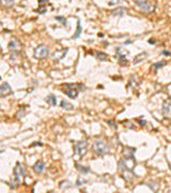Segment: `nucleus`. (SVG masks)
I'll return each instance as SVG.
<instances>
[{
	"mask_svg": "<svg viewBox=\"0 0 171 193\" xmlns=\"http://www.w3.org/2000/svg\"><path fill=\"white\" fill-rule=\"evenodd\" d=\"M62 88H68V90H64L65 95L70 99H76L78 97L79 90H85V86L83 84H64L62 85Z\"/></svg>",
	"mask_w": 171,
	"mask_h": 193,
	"instance_id": "obj_1",
	"label": "nucleus"
},
{
	"mask_svg": "<svg viewBox=\"0 0 171 193\" xmlns=\"http://www.w3.org/2000/svg\"><path fill=\"white\" fill-rule=\"evenodd\" d=\"M25 175V169L21 163H17L14 169V179L10 181V186L12 189H15L21 184V177Z\"/></svg>",
	"mask_w": 171,
	"mask_h": 193,
	"instance_id": "obj_2",
	"label": "nucleus"
},
{
	"mask_svg": "<svg viewBox=\"0 0 171 193\" xmlns=\"http://www.w3.org/2000/svg\"><path fill=\"white\" fill-rule=\"evenodd\" d=\"M48 54H49L48 48L46 47L44 44H41V45H38V47L34 50V52H33V57L36 58V59H43V58H46V57L48 56Z\"/></svg>",
	"mask_w": 171,
	"mask_h": 193,
	"instance_id": "obj_3",
	"label": "nucleus"
},
{
	"mask_svg": "<svg viewBox=\"0 0 171 193\" xmlns=\"http://www.w3.org/2000/svg\"><path fill=\"white\" fill-rule=\"evenodd\" d=\"M109 149V146L103 141H95L93 144V150L98 154H105Z\"/></svg>",
	"mask_w": 171,
	"mask_h": 193,
	"instance_id": "obj_4",
	"label": "nucleus"
},
{
	"mask_svg": "<svg viewBox=\"0 0 171 193\" xmlns=\"http://www.w3.org/2000/svg\"><path fill=\"white\" fill-rule=\"evenodd\" d=\"M74 150H75V154L80 156V157H83L88 150V142L87 141H80L74 146Z\"/></svg>",
	"mask_w": 171,
	"mask_h": 193,
	"instance_id": "obj_5",
	"label": "nucleus"
},
{
	"mask_svg": "<svg viewBox=\"0 0 171 193\" xmlns=\"http://www.w3.org/2000/svg\"><path fill=\"white\" fill-rule=\"evenodd\" d=\"M135 3L143 12H151L153 10V6L149 3L147 0H135Z\"/></svg>",
	"mask_w": 171,
	"mask_h": 193,
	"instance_id": "obj_6",
	"label": "nucleus"
},
{
	"mask_svg": "<svg viewBox=\"0 0 171 193\" xmlns=\"http://www.w3.org/2000/svg\"><path fill=\"white\" fill-rule=\"evenodd\" d=\"M12 88L8 83H3L1 86H0V97L1 98H6L8 95H12Z\"/></svg>",
	"mask_w": 171,
	"mask_h": 193,
	"instance_id": "obj_7",
	"label": "nucleus"
},
{
	"mask_svg": "<svg viewBox=\"0 0 171 193\" xmlns=\"http://www.w3.org/2000/svg\"><path fill=\"white\" fill-rule=\"evenodd\" d=\"M162 113L165 117H168L171 115V99H167L164 101L162 107Z\"/></svg>",
	"mask_w": 171,
	"mask_h": 193,
	"instance_id": "obj_8",
	"label": "nucleus"
},
{
	"mask_svg": "<svg viewBox=\"0 0 171 193\" xmlns=\"http://www.w3.org/2000/svg\"><path fill=\"white\" fill-rule=\"evenodd\" d=\"M134 152H135V149H134V148H128V147H125L124 150H123L124 159L134 160Z\"/></svg>",
	"mask_w": 171,
	"mask_h": 193,
	"instance_id": "obj_9",
	"label": "nucleus"
},
{
	"mask_svg": "<svg viewBox=\"0 0 171 193\" xmlns=\"http://www.w3.org/2000/svg\"><path fill=\"white\" fill-rule=\"evenodd\" d=\"M122 173V177H123L125 180H130L132 178H134L135 177V174H134L133 172H132V169H122L121 171Z\"/></svg>",
	"mask_w": 171,
	"mask_h": 193,
	"instance_id": "obj_10",
	"label": "nucleus"
},
{
	"mask_svg": "<svg viewBox=\"0 0 171 193\" xmlns=\"http://www.w3.org/2000/svg\"><path fill=\"white\" fill-rule=\"evenodd\" d=\"M66 53H68V48H64V50H62V51L55 52V53L53 54V57L55 58V60L59 61V60H61V59L64 58L65 55H66Z\"/></svg>",
	"mask_w": 171,
	"mask_h": 193,
	"instance_id": "obj_11",
	"label": "nucleus"
},
{
	"mask_svg": "<svg viewBox=\"0 0 171 193\" xmlns=\"http://www.w3.org/2000/svg\"><path fill=\"white\" fill-rule=\"evenodd\" d=\"M147 57V54L145 53V52H143V53H140V54H138L137 56L134 58V61H133V63L134 65H137V63H140V62H142L143 60H145V58Z\"/></svg>",
	"mask_w": 171,
	"mask_h": 193,
	"instance_id": "obj_12",
	"label": "nucleus"
},
{
	"mask_svg": "<svg viewBox=\"0 0 171 193\" xmlns=\"http://www.w3.org/2000/svg\"><path fill=\"white\" fill-rule=\"evenodd\" d=\"M44 169H45V163L44 162H42V161L36 162V163L34 164V166H33V171L36 173H38V174H41V173L44 171Z\"/></svg>",
	"mask_w": 171,
	"mask_h": 193,
	"instance_id": "obj_13",
	"label": "nucleus"
},
{
	"mask_svg": "<svg viewBox=\"0 0 171 193\" xmlns=\"http://www.w3.org/2000/svg\"><path fill=\"white\" fill-rule=\"evenodd\" d=\"M94 55L98 60H100V61H106V60L108 59V55L103 53V52H96Z\"/></svg>",
	"mask_w": 171,
	"mask_h": 193,
	"instance_id": "obj_14",
	"label": "nucleus"
},
{
	"mask_svg": "<svg viewBox=\"0 0 171 193\" xmlns=\"http://www.w3.org/2000/svg\"><path fill=\"white\" fill-rule=\"evenodd\" d=\"M126 12V8H118L115 9V11H112V15L115 16H123Z\"/></svg>",
	"mask_w": 171,
	"mask_h": 193,
	"instance_id": "obj_15",
	"label": "nucleus"
},
{
	"mask_svg": "<svg viewBox=\"0 0 171 193\" xmlns=\"http://www.w3.org/2000/svg\"><path fill=\"white\" fill-rule=\"evenodd\" d=\"M45 101L47 102V103L49 104V105H56V104H57V98H56V95H49L48 97H46Z\"/></svg>",
	"mask_w": 171,
	"mask_h": 193,
	"instance_id": "obj_16",
	"label": "nucleus"
},
{
	"mask_svg": "<svg viewBox=\"0 0 171 193\" xmlns=\"http://www.w3.org/2000/svg\"><path fill=\"white\" fill-rule=\"evenodd\" d=\"M81 25H80V21L78 19L77 21V29H76V32H75V34L73 36V39H77V38H79V36H80V33H81Z\"/></svg>",
	"mask_w": 171,
	"mask_h": 193,
	"instance_id": "obj_17",
	"label": "nucleus"
},
{
	"mask_svg": "<svg viewBox=\"0 0 171 193\" xmlns=\"http://www.w3.org/2000/svg\"><path fill=\"white\" fill-rule=\"evenodd\" d=\"M75 166H76V169L81 173H89L90 172V169H89L88 166H83V165H80L79 163H76Z\"/></svg>",
	"mask_w": 171,
	"mask_h": 193,
	"instance_id": "obj_18",
	"label": "nucleus"
},
{
	"mask_svg": "<svg viewBox=\"0 0 171 193\" xmlns=\"http://www.w3.org/2000/svg\"><path fill=\"white\" fill-rule=\"evenodd\" d=\"M166 65H167V61H159V62L154 63V65H152V69H153V70H158V69L162 68V67Z\"/></svg>",
	"mask_w": 171,
	"mask_h": 193,
	"instance_id": "obj_19",
	"label": "nucleus"
},
{
	"mask_svg": "<svg viewBox=\"0 0 171 193\" xmlns=\"http://www.w3.org/2000/svg\"><path fill=\"white\" fill-rule=\"evenodd\" d=\"M60 106H61L62 108H64V110H73V105L68 103V102H65V101H61Z\"/></svg>",
	"mask_w": 171,
	"mask_h": 193,
	"instance_id": "obj_20",
	"label": "nucleus"
},
{
	"mask_svg": "<svg viewBox=\"0 0 171 193\" xmlns=\"http://www.w3.org/2000/svg\"><path fill=\"white\" fill-rule=\"evenodd\" d=\"M55 19H56V21H58L59 23H61L63 26H66V18L63 17V16H56V17H55Z\"/></svg>",
	"mask_w": 171,
	"mask_h": 193,
	"instance_id": "obj_21",
	"label": "nucleus"
},
{
	"mask_svg": "<svg viewBox=\"0 0 171 193\" xmlns=\"http://www.w3.org/2000/svg\"><path fill=\"white\" fill-rule=\"evenodd\" d=\"M17 43H18V42L14 41V40H13V41L10 42V43H9V50H11V51H13L14 48L17 47Z\"/></svg>",
	"mask_w": 171,
	"mask_h": 193,
	"instance_id": "obj_22",
	"label": "nucleus"
},
{
	"mask_svg": "<svg viewBox=\"0 0 171 193\" xmlns=\"http://www.w3.org/2000/svg\"><path fill=\"white\" fill-rule=\"evenodd\" d=\"M36 13H40V14H43V13H45V12H46V6H40V8L36 10Z\"/></svg>",
	"mask_w": 171,
	"mask_h": 193,
	"instance_id": "obj_23",
	"label": "nucleus"
},
{
	"mask_svg": "<svg viewBox=\"0 0 171 193\" xmlns=\"http://www.w3.org/2000/svg\"><path fill=\"white\" fill-rule=\"evenodd\" d=\"M123 0H110L109 1V6H115V4H119V3H121Z\"/></svg>",
	"mask_w": 171,
	"mask_h": 193,
	"instance_id": "obj_24",
	"label": "nucleus"
},
{
	"mask_svg": "<svg viewBox=\"0 0 171 193\" xmlns=\"http://www.w3.org/2000/svg\"><path fill=\"white\" fill-rule=\"evenodd\" d=\"M107 122H108V125H109V126H112V127H113L115 129L117 128V126H115V121H113V120H111V121H110V120H108Z\"/></svg>",
	"mask_w": 171,
	"mask_h": 193,
	"instance_id": "obj_25",
	"label": "nucleus"
},
{
	"mask_svg": "<svg viewBox=\"0 0 171 193\" xmlns=\"http://www.w3.org/2000/svg\"><path fill=\"white\" fill-rule=\"evenodd\" d=\"M160 55H165V56H171V53H169L168 51H162L160 53Z\"/></svg>",
	"mask_w": 171,
	"mask_h": 193,
	"instance_id": "obj_26",
	"label": "nucleus"
},
{
	"mask_svg": "<svg viewBox=\"0 0 171 193\" xmlns=\"http://www.w3.org/2000/svg\"><path fill=\"white\" fill-rule=\"evenodd\" d=\"M46 2H48V0H38V4L42 6V4H45Z\"/></svg>",
	"mask_w": 171,
	"mask_h": 193,
	"instance_id": "obj_27",
	"label": "nucleus"
},
{
	"mask_svg": "<svg viewBox=\"0 0 171 193\" xmlns=\"http://www.w3.org/2000/svg\"><path fill=\"white\" fill-rule=\"evenodd\" d=\"M132 43H133V42L130 41V40H128V41H126L125 43H124V44H125V45H128V44H132Z\"/></svg>",
	"mask_w": 171,
	"mask_h": 193,
	"instance_id": "obj_28",
	"label": "nucleus"
},
{
	"mask_svg": "<svg viewBox=\"0 0 171 193\" xmlns=\"http://www.w3.org/2000/svg\"><path fill=\"white\" fill-rule=\"evenodd\" d=\"M6 3H12V2H14V0H4Z\"/></svg>",
	"mask_w": 171,
	"mask_h": 193,
	"instance_id": "obj_29",
	"label": "nucleus"
},
{
	"mask_svg": "<svg viewBox=\"0 0 171 193\" xmlns=\"http://www.w3.org/2000/svg\"><path fill=\"white\" fill-rule=\"evenodd\" d=\"M169 167H170V169H171V163H170V165H169Z\"/></svg>",
	"mask_w": 171,
	"mask_h": 193,
	"instance_id": "obj_30",
	"label": "nucleus"
},
{
	"mask_svg": "<svg viewBox=\"0 0 171 193\" xmlns=\"http://www.w3.org/2000/svg\"><path fill=\"white\" fill-rule=\"evenodd\" d=\"M0 78H1V77H0Z\"/></svg>",
	"mask_w": 171,
	"mask_h": 193,
	"instance_id": "obj_31",
	"label": "nucleus"
}]
</instances>
